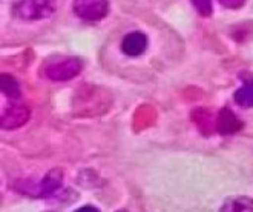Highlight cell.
Segmentation results:
<instances>
[{"label":"cell","mask_w":253,"mask_h":212,"mask_svg":"<svg viewBox=\"0 0 253 212\" xmlns=\"http://www.w3.org/2000/svg\"><path fill=\"white\" fill-rule=\"evenodd\" d=\"M76 16L84 22H100L108 16V0H74Z\"/></svg>","instance_id":"cell-2"},{"label":"cell","mask_w":253,"mask_h":212,"mask_svg":"<svg viewBox=\"0 0 253 212\" xmlns=\"http://www.w3.org/2000/svg\"><path fill=\"white\" fill-rule=\"evenodd\" d=\"M218 2L224 6V8H229V9H238V8H241L244 3H246V0H218Z\"/></svg>","instance_id":"cell-13"},{"label":"cell","mask_w":253,"mask_h":212,"mask_svg":"<svg viewBox=\"0 0 253 212\" xmlns=\"http://www.w3.org/2000/svg\"><path fill=\"white\" fill-rule=\"evenodd\" d=\"M244 85L235 91L233 94V100L238 106L247 109V108H253V77L249 74H243L241 75Z\"/></svg>","instance_id":"cell-8"},{"label":"cell","mask_w":253,"mask_h":212,"mask_svg":"<svg viewBox=\"0 0 253 212\" xmlns=\"http://www.w3.org/2000/svg\"><path fill=\"white\" fill-rule=\"evenodd\" d=\"M115 212H127L126 209H120V211H115Z\"/></svg>","instance_id":"cell-15"},{"label":"cell","mask_w":253,"mask_h":212,"mask_svg":"<svg viewBox=\"0 0 253 212\" xmlns=\"http://www.w3.org/2000/svg\"><path fill=\"white\" fill-rule=\"evenodd\" d=\"M55 0H20L14 6V14L25 22L48 19L55 11Z\"/></svg>","instance_id":"cell-1"},{"label":"cell","mask_w":253,"mask_h":212,"mask_svg":"<svg viewBox=\"0 0 253 212\" xmlns=\"http://www.w3.org/2000/svg\"><path fill=\"white\" fill-rule=\"evenodd\" d=\"M63 185V172L60 169H51L46 175H44L34 192V197H49L55 194Z\"/></svg>","instance_id":"cell-5"},{"label":"cell","mask_w":253,"mask_h":212,"mask_svg":"<svg viewBox=\"0 0 253 212\" xmlns=\"http://www.w3.org/2000/svg\"><path fill=\"white\" fill-rule=\"evenodd\" d=\"M2 93L3 96L9 99L20 97V85L16 77H12L11 74H2Z\"/></svg>","instance_id":"cell-11"},{"label":"cell","mask_w":253,"mask_h":212,"mask_svg":"<svg viewBox=\"0 0 253 212\" xmlns=\"http://www.w3.org/2000/svg\"><path fill=\"white\" fill-rule=\"evenodd\" d=\"M219 212H253V199L244 195L229 197L222 203Z\"/></svg>","instance_id":"cell-9"},{"label":"cell","mask_w":253,"mask_h":212,"mask_svg":"<svg viewBox=\"0 0 253 212\" xmlns=\"http://www.w3.org/2000/svg\"><path fill=\"white\" fill-rule=\"evenodd\" d=\"M147 48V37L140 31H133L125 36L122 42V51L127 57H138Z\"/></svg>","instance_id":"cell-7"},{"label":"cell","mask_w":253,"mask_h":212,"mask_svg":"<svg viewBox=\"0 0 253 212\" xmlns=\"http://www.w3.org/2000/svg\"><path fill=\"white\" fill-rule=\"evenodd\" d=\"M243 129V122L236 117V114L229 109V108H222L218 115H216V131L222 135H229L235 134L238 131Z\"/></svg>","instance_id":"cell-6"},{"label":"cell","mask_w":253,"mask_h":212,"mask_svg":"<svg viewBox=\"0 0 253 212\" xmlns=\"http://www.w3.org/2000/svg\"><path fill=\"white\" fill-rule=\"evenodd\" d=\"M195 9L204 17H209L212 14V0H190Z\"/></svg>","instance_id":"cell-12"},{"label":"cell","mask_w":253,"mask_h":212,"mask_svg":"<svg viewBox=\"0 0 253 212\" xmlns=\"http://www.w3.org/2000/svg\"><path fill=\"white\" fill-rule=\"evenodd\" d=\"M192 117H193V122L198 125L203 134H209L211 131L216 129V117H213L209 111L197 109Z\"/></svg>","instance_id":"cell-10"},{"label":"cell","mask_w":253,"mask_h":212,"mask_svg":"<svg viewBox=\"0 0 253 212\" xmlns=\"http://www.w3.org/2000/svg\"><path fill=\"white\" fill-rule=\"evenodd\" d=\"M76 212H100V209H98V208H95V206H91V205H86V206L79 208Z\"/></svg>","instance_id":"cell-14"},{"label":"cell","mask_w":253,"mask_h":212,"mask_svg":"<svg viewBox=\"0 0 253 212\" xmlns=\"http://www.w3.org/2000/svg\"><path fill=\"white\" fill-rule=\"evenodd\" d=\"M29 115H31V112H29V108L26 105H11L9 108H6L5 112L2 114L0 126H2V129H6V131L17 129L28 122Z\"/></svg>","instance_id":"cell-4"},{"label":"cell","mask_w":253,"mask_h":212,"mask_svg":"<svg viewBox=\"0 0 253 212\" xmlns=\"http://www.w3.org/2000/svg\"><path fill=\"white\" fill-rule=\"evenodd\" d=\"M83 63L77 57H69L46 68V77L52 82H68L82 72Z\"/></svg>","instance_id":"cell-3"}]
</instances>
